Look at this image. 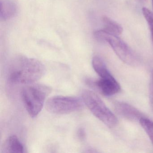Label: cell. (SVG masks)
Instances as JSON below:
<instances>
[{
  "instance_id": "6da1fadb",
  "label": "cell",
  "mask_w": 153,
  "mask_h": 153,
  "mask_svg": "<svg viewBox=\"0 0 153 153\" xmlns=\"http://www.w3.org/2000/svg\"><path fill=\"white\" fill-rule=\"evenodd\" d=\"M45 71V67L40 61L19 56L10 65L8 78L12 84L30 85L40 79Z\"/></svg>"
},
{
  "instance_id": "7a4b0ae2",
  "label": "cell",
  "mask_w": 153,
  "mask_h": 153,
  "mask_svg": "<svg viewBox=\"0 0 153 153\" xmlns=\"http://www.w3.org/2000/svg\"><path fill=\"white\" fill-rule=\"evenodd\" d=\"M51 91L50 87L43 84H30L21 91V97L24 106L32 118L39 114L47 96Z\"/></svg>"
},
{
  "instance_id": "3957f363",
  "label": "cell",
  "mask_w": 153,
  "mask_h": 153,
  "mask_svg": "<svg viewBox=\"0 0 153 153\" xmlns=\"http://www.w3.org/2000/svg\"><path fill=\"white\" fill-rule=\"evenodd\" d=\"M94 36L97 40L108 43L119 59L127 65L135 66L139 63L136 53L119 36L108 33L103 29L95 31Z\"/></svg>"
},
{
  "instance_id": "277c9868",
  "label": "cell",
  "mask_w": 153,
  "mask_h": 153,
  "mask_svg": "<svg viewBox=\"0 0 153 153\" xmlns=\"http://www.w3.org/2000/svg\"><path fill=\"white\" fill-rule=\"evenodd\" d=\"M82 97L84 103L96 118L109 128L117 125V118L96 94L85 90L82 93Z\"/></svg>"
},
{
  "instance_id": "5b68a950",
  "label": "cell",
  "mask_w": 153,
  "mask_h": 153,
  "mask_svg": "<svg viewBox=\"0 0 153 153\" xmlns=\"http://www.w3.org/2000/svg\"><path fill=\"white\" fill-rule=\"evenodd\" d=\"M83 102L78 97L57 96L47 100L45 108L48 111L53 114H67L83 109Z\"/></svg>"
},
{
  "instance_id": "8992f818",
  "label": "cell",
  "mask_w": 153,
  "mask_h": 153,
  "mask_svg": "<svg viewBox=\"0 0 153 153\" xmlns=\"http://www.w3.org/2000/svg\"><path fill=\"white\" fill-rule=\"evenodd\" d=\"M92 85L95 87L100 93L105 96L114 95L120 91V84L113 76L100 78L94 81H88Z\"/></svg>"
},
{
  "instance_id": "52a82bcc",
  "label": "cell",
  "mask_w": 153,
  "mask_h": 153,
  "mask_svg": "<svg viewBox=\"0 0 153 153\" xmlns=\"http://www.w3.org/2000/svg\"><path fill=\"white\" fill-rule=\"evenodd\" d=\"M116 112L122 117L134 121H139L144 117L139 111L134 106L124 102H117L114 103Z\"/></svg>"
},
{
  "instance_id": "ba28073f",
  "label": "cell",
  "mask_w": 153,
  "mask_h": 153,
  "mask_svg": "<svg viewBox=\"0 0 153 153\" xmlns=\"http://www.w3.org/2000/svg\"><path fill=\"white\" fill-rule=\"evenodd\" d=\"M2 150L3 153H21L24 152V148L17 137L11 135L4 142Z\"/></svg>"
},
{
  "instance_id": "9c48e42d",
  "label": "cell",
  "mask_w": 153,
  "mask_h": 153,
  "mask_svg": "<svg viewBox=\"0 0 153 153\" xmlns=\"http://www.w3.org/2000/svg\"><path fill=\"white\" fill-rule=\"evenodd\" d=\"M17 12V7L10 0H1L0 1V18L7 20L13 18Z\"/></svg>"
},
{
  "instance_id": "30bf717a",
  "label": "cell",
  "mask_w": 153,
  "mask_h": 153,
  "mask_svg": "<svg viewBox=\"0 0 153 153\" xmlns=\"http://www.w3.org/2000/svg\"><path fill=\"white\" fill-rule=\"evenodd\" d=\"M104 28L103 30L108 33L120 36L123 32V28L120 24L108 17L104 16L102 18Z\"/></svg>"
},
{
  "instance_id": "8fae6325",
  "label": "cell",
  "mask_w": 153,
  "mask_h": 153,
  "mask_svg": "<svg viewBox=\"0 0 153 153\" xmlns=\"http://www.w3.org/2000/svg\"><path fill=\"white\" fill-rule=\"evenodd\" d=\"M141 127L149 137L153 145V121L144 117L139 121Z\"/></svg>"
},
{
  "instance_id": "7c38bea8",
  "label": "cell",
  "mask_w": 153,
  "mask_h": 153,
  "mask_svg": "<svg viewBox=\"0 0 153 153\" xmlns=\"http://www.w3.org/2000/svg\"><path fill=\"white\" fill-rule=\"evenodd\" d=\"M142 12L150 29L153 42V12L146 7H143L142 9Z\"/></svg>"
},
{
  "instance_id": "4fadbf2b",
  "label": "cell",
  "mask_w": 153,
  "mask_h": 153,
  "mask_svg": "<svg viewBox=\"0 0 153 153\" xmlns=\"http://www.w3.org/2000/svg\"><path fill=\"white\" fill-rule=\"evenodd\" d=\"M149 101L150 106L153 111V70L151 72L149 85Z\"/></svg>"
},
{
  "instance_id": "5bb4252c",
  "label": "cell",
  "mask_w": 153,
  "mask_h": 153,
  "mask_svg": "<svg viewBox=\"0 0 153 153\" xmlns=\"http://www.w3.org/2000/svg\"><path fill=\"white\" fill-rule=\"evenodd\" d=\"M77 136L80 140H84L86 137V132L85 129L83 128L79 129L77 132Z\"/></svg>"
},
{
  "instance_id": "9a60e30c",
  "label": "cell",
  "mask_w": 153,
  "mask_h": 153,
  "mask_svg": "<svg viewBox=\"0 0 153 153\" xmlns=\"http://www.w3.org/2000/svg\"><path fill=\"white\" fill-rule=\"evenodd\" d=\"M140 1H146V0H140Z\"/></svg>"
},
{
  "instance_id": "2e32d148",
  "label": "cell",
  "mask_w": 153,
  "mask_h": 153,
  "mask_svg": "<svg viewBox=\"0 0 153 153\" xmlns=\"http://www.w3.org/2000/svg\"><path fill=\"white\" fill-rule=\"evenodd\" d=\"M152 2H153V0H152Z\"/></svg>"
}]
</instances>
